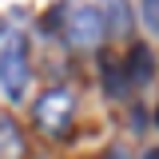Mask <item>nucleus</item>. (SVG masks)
Listing matches in <instances>:
<instances>
[{"mask_svg":"<svg viewBox=\"0 0 159 159\" xmlns=\"http://www.w3.org/2000/svg\"><path fill=\"white\" fill-rule=\"evenodd\" d=\"M0 88L12 103H20L24 92H28V40L20 32L8 36L4 48H0Z\"/></svg>","mask_w":159,"mask_h":159,"instance_id":"f257e3e1","label":"nucleus"},{"mask_svg":"<svg viewBox=\"0 0 159 159\" xmlns=\"http://www.w3.org/2000/svg\"><path fill=\"white\" fill-rule=\"evenodd\" d=\"M32 116H36V127L40 131H68V123L76 116V96L72 92H64V88H52V92H44L36 99V107H32Z\"/></svg>","mask_w":159,"mask_h":159,"instance_id":"f03ea898","label":"nucleus"},{"mask_svg":"<svg viewBox=\"0 0 159 159\" xmlns=\"http://www.w3.org/2000/svg\"><path fill=\"white\" fill-rule=\"evenodd\" d=\"M60 32L72 40V48H96L107 36L99 8H64V28Z\"/></svg>","mask_w":159,"mask_h":159,"instance_id":"7ed1b4c3","label":"nucleus"},{"mask_svg":"<svg viewBox=\"0 0 159 159\" xmlns=\"http://www.w3.org/2000/svg\"><path fill=\"white\" fill-rule=\"evenodd\" d=\"M0 159H28V139L8 111H0Z\"/></svg>","mask_w":159,"mask_h":159,"instance_id":"20e7f679","label":"nucleus"},{"mask_svg":"<svg viewBox=\"0 0 159 159\" xmlns=\"http://www.w3.org/2000/svg\"><path fill=\"white\" fill-rule=\"evenodd\" d=\"M103 28L111 36H131V0H103Z\"/></svg>","mask_w":159,"mask_h":159,"instance_id":"39448f33","label":"nucleus"},{"mask_svg":"<svg viewBox=\"0 0 159 159\" xmlns=\"http://www.w3.org/2000/svg\"><path fill=\"white\" fill-rule=\"evenodd\" d=\"M151 76H155V56L147 44H135L127 56V84H147Z\"/></svg>","mask_w":159,"mask_h":159,"instance_id":"423d86ee","label":"nucleus"},{"mask_svg":"<svg viewBox=\"0 0 159 159\" xmlns=\"http://www.w3.org/2000/svg\"><path fill=\"white\" fill-rule=\"evenodd\" d=\"M103 88H107V96H127V80H123V68H119V60H103Z\"/></svg>","mask_w":159,"mask_h":159,"instance_id":"0eeeda50","label":"nucleus"},{"mask_svg":"<svg viewBox=\"0 0 159 159\" xmlns=\"http://www.w3.org/2000/svg\"><path fill=\"white\" fill-rule=\"evenodd\" d=\"M139 16H143V24H147V32L159 36V0H139Z\"/></svg>","mask_w":159,"mask_h":159,"instance_id":"6e6552de","label":"nucleus"},{"mask_svg":"<svg viewBox=\"0 0 159 159\" xmlns=\"http://www.w3.org/2000/svg\"><path fill=\"white\" fill-rule=\"evenodd\" d=\"M107 159H127V155H123V151H111V155H107Z\"/></svg>","mask_w":159,"mask_h":159,"instance_id":"1a4fd4ad","label":"nucleus"},{"mask_svg":"<svg viewBox=\"0 0 159 159\" xmlns=\"http://www.w3.org/2000/svg\"><path fill=\"white\" fill-rule=\"evenodd\" d=\"M4 32H8V24H4V16H0V36H4Z\"/></svg>","mask_w":159,"mask_h":159,"instance_id":"9d476101","label":"nucleus"},{"mask_svg":"<svg viewBox=\"0 0 159 159\" xmlns=\"http://www.w3.org/2000/svg\"><path fill=\"white\" fill-rule=\"evenodd\" d=\"M155 123H159V116H155Z\"/></svg>","mask_w":159,"mask_h":159,"instance_id":"9b49d317","label":"nucleus"}]
</instances>
